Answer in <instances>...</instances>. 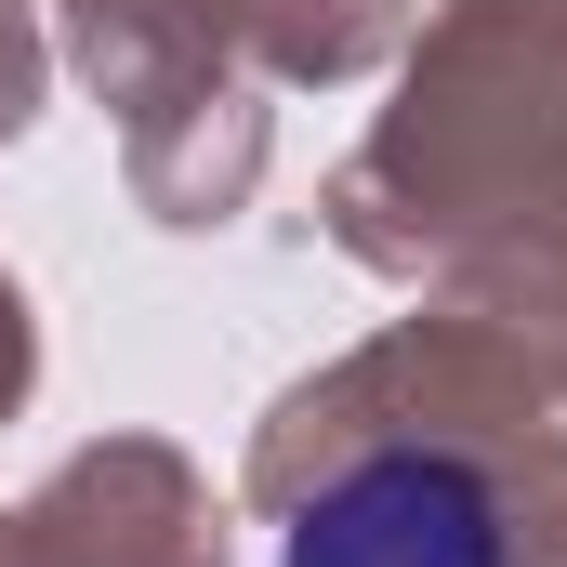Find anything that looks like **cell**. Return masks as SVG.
<instances>
[{"instance_id":"1","label":"cell","mask_w":567,"mask_h":567,"mask_svg":"<svg viewBox=\"0 0 567 567\" xmlns=\"http://www.w3.org/2000/svg\"><path fill=\"white\" fill-rule=\"evenodd\" d=\"M290 567H515L502 488L462 449H370L290 502Z\"/></svg>"}]
</instances>
